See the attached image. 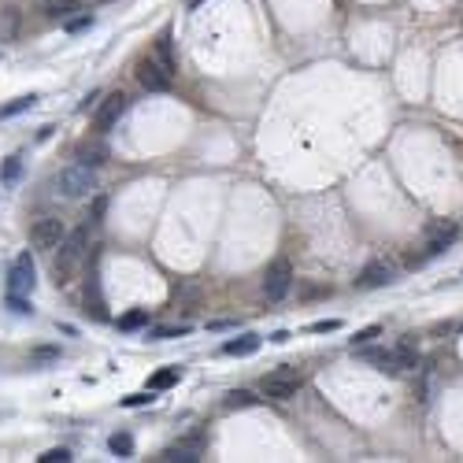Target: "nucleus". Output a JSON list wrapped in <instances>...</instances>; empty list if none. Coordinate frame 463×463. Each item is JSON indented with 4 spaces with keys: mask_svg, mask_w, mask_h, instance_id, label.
Instances as JSON below:
<instances>
[{
    "mask_svg": "<svg viewBox=\"0 0 463 463\" xmlns=\"http://www.w3.org/2000/svg\"><path fill=\"white\" fill-rule=\"evenodd\" d=\"M390 282H396V263H390V260H371L360 271V278H356L360 289H382Z\"/></svg>",
    "mask_w": 463,
    "mask_h": 463,
    "instance_id": "obj_8",
    "label": "nucleus"
},
{
    "mask_svg": "<svg viewBox=\"0 0 463 463\" xmlns=\"http://www.w3.org/2000/svg\"><path fill=\"white\" fill-rule=\"evenodd\" d=\"M300 385H304V374H300L297 367H278L271 374H263L260 393L267 396V401H289V396H297Z\"/></svg>",
    "mask_w": 463,
    "mask_h": 463,
    "instance_id": "obj_3",
    "label": "nucleus"
},
{
    "mask_svg": "<svg viewBox=\"0 0 463 463\" xmlns=\"http://www.w3.org/2000/svg\"><path fill=\"white\" fill-rule=\"evenodd\" d=\"M34 286H37L34 260H30V252H19L12 271H8V293H34Z\"/></svg>",
    "mask_w": 463,
    "mask_h": 463,
    "instance_id": "obj_7",
    "label": "nucleus"
},
{
    "mask_svg": "<svg viewBox=\"0 0 463 463\" xmlns=\"http://www.w3.org/2000/svg\"><path fill=\"white\" fill-rule=\"evenodd\" d=\"M85 311H93V319H107L104 300H101V293H96V282L85 286Z\"/></svg>",
    "mask_w": 463,
    "mask_h": 463,
    "instance_id": "obj_21",
    "label": "nucleus"
},
{
    "mask_svg": "<svg viewBox=\"0 0 463 463\" xmlns=\"http://www.w3.org/2000/svg\"><path fill=\"white\" fill-rule=\"evenodd\" d=\"M456 238H460V226H456V222H434V226L426 230V256L445 252Z\"/></svg>",
    "mask_w": 463,
    "mask_h": 463,
    "instance_id": "obj_11",
    "label": "nucleus"
},
{
    "mask_svg": "<svg viewBox=\"0 0 463 463\" xmlns=\"http://www.w3.org/2000/svg\"><path fill=\"white\" fill-rule=\"evenodd\" d=\"M152 401H156L152 390H148V393H130V396H123L126 408H145V404H152Z\"/></svg>",
    "mask_w": 463,
    "mask_h": 463,
    "instance_id": "obj_29",
    "label": "nucleus"
},
{
    "mask_svg": "<svg viewBox=\"0 0 463 463\" xmlns=\"http://www.w3.org/2000/svg\"><path fill=\"white\" fill-rule=\"evenodd\" d=\"M200 456H204V437L200 434H193L186 441H175V445H167L159 452V460H167V463H197Z\"/></svg>",
    "mask_w": 463,
    "mask_h": 463,
    "instance_id": "obj_9",
    "label": "nucleus"
},
{
    "mask_svg": "<svg viewBox=\"0 0 463 463\" xmlns=\"http://www.w3.org/2000/svg\"><path fill=\"white\" fill-rule=\"evenodd\" d=\"M182 333H189L186 322H182V326H156L148 333V341H171V338H182Z\"/></svg>",
    "mask_w": 463,
    "mask_h": 463,
    "instance_id": "obj_24",
    "label": "nucleus"
},
{
    "mask_svg": "<svg viewBox=\"0 0 463 463\" xmlns=\"http://www.w3.org/2000/svg\"><path fill=\"white\" fill-rule=\"evenodd\" d=\"M19 26H23V12L19 8H4L0 12V41H15Z\"/></svg>",
    "mask_w": 463,
    "mask_h": 463,
    "instance_id": "obj_15",
    "label": "nucleus"
},
{
    "mask_svg": "<svg viewBox=\"0 0 463 463\" xmlns=\"http://www.w3.org/2000/svg\"><path fill=\"white\" fill-rule=\"evenodd\" d=\"M19 175H23V159L12 156V159L4 164V171H0V178H4V182H19Z\"/></svg>",
    "mask_w": 463,
    "mask_h": 463,
    "instance_id": "obj_26",
    "label": "nucleus"
},
{
    "mask_svg": "<svg viewBox=\"0 0 463 463\" xmlns=\"http://www.w3.org/2000/svg\"><path fill=\"white\" fill-rule=\"evenodd\" d=\"M141 326H148V311H145V308L126 311V315L119 319V330H141Z\"/></svg>",
    "mask_w": 463,
    "mask_h": 463,
    "instance_id": "obj_23",
    "label": "nucleus"
},
{
    "mask_svg": "<svg viewBox=\"0 0 463 463\" xmlns=\"http://www.w3.org/2000/svg\"><path fill=\"white\" fill-rule=\"evenodd\" d=\"M197 4H204V0H193V8H197Z\"/></svg>",
    "mask_w": 463,
    "mask_h": 463,
    "instance_id": "obj_35",
    "label": "nucleus"
},
{
    "mask_svg": "<svg viewBox=\"0 0 463 463\" xmlns=\"http://www.w3.org/2000/svg\"><path fill=\"white\" fill-rule=\"evenodd\" d=\"M256 349H260V338H256V333H245V338H234V341L222 344L226 356H252Z\"/></svg>",
    "mask_w": 463,
    "mask_h": 463,
    "instance_id": "obj_16",
    "label": "nucleus"
},
{
    "mask_svg": "<svg viewBox=\"0 0 463 463\" xmlns=\"http://www.w3.org/2000/svg\"><path fill=\"white\" fill-rule=\"evenodd\" d=\"M37 460H41V463H67L71 452H67V448H49V452H41Z\"/></svg>",
    "mask_w": 463,
    "mask_h": 463,
    "instance_id": "obj_30",
    "label": "nucleus"
},
{
    "mask_svg": "<svg viewBox=\"0 0 463 463\" xmlns=\"http://www.w3.org/2000/svg\"><path fill=\"white\" fill-rule=\"evenodd\" d=\"M137 82L145 85L148 93H164L167 85H171V74L159 67V63L152 60V56H145L141 63H137Z\"/></svg>",
    "mask_w": 463,
    "mask_h": 463,
    "instance_id": "obj_10",
    "label": "nucleus"
},
{
    "mask_svg": "<svg viewBox=\"0 0 463 463\" xmlns=\"http://www.w3.org/2000/svg\"><path fill=\"white\" fill-rule=\"evenodd\" d=\"M56 356H60L56 349H37L34 352V363H49V360H56Z\"/></svg>",
    "mask_w": 463,
    "mask_h": 463,
    "instance_id": "obj_34",
    "label": "nucleus"
},
{
    "mask_svg": "<svg viewBox=\"0 0 463 463\" xmlns=\"http://www.w3.org/2000/svg\"><path fill=\"white\" fill-rule=\"evenodd\" d=\"M107 448H112L115 456H134V437L130 434H112L107 437Z\"/></svg>",
    "mask_w": 463,
    "mask_h": 463,
    "instance_id": "obj_22",
    "label": "nucleus"
},
{
    "mask_svg": "<svg viewBox=\"0 0 463 463\" xmlns=\"http://www.w3.org/2000/svg\"><path fill=\"white\" fill-rule=\"evenodd\" d=\"M393 371L401 374V371H415L419 367V349H415V341H401V344H393Z\"/></svg>",
    "mask_w": 463,
    "mask_h": 463,
    "instance_id": "obj_13",
    "label": "nucleus"
},
{
    "mask_svg": "<svg viewBox=\"0 0 463 463\" xmlns=\"http://www.w3.org/2000/svg\"><path fill=\"white\" fill-rule=\"evenodd\" d=\"M85 252H89V226L67 230V238L52 249V278H56V286L74 282V274H78Z\"/></svg>",
    "mask_w": 463,
    "mask_h": 463,
    "instance_id": "obj_1",
    "label": "nucleus"
},
{
    "mask_svg": "<svg viewBox=\"0 0 463 463\" xmlns=\"http://www.w3.org/2000/svg\"><path fill=\"white\" fill-rule=\"evenodd\" d=\"M49 19H71L74 12H82V0H45V8H41Z\"/></svg>",
    "mask_w": 463,
    "mask_h": 463,
    "instance_id": "obj_17",
    "label": "nucleus"
},
{
    "mask_svg": "<svg viewBox=\"0 0 463 463\" xmlns=\"http://www.w3.org/2000/svg\"><path fill=\"white\" fill-rule=\"evenodd\" d=\"M56 193L63 200H85L96 193V167L85 164H71L56 175Z\"/></svg>",
    "mask_w": 463,
    "mask_h": 463,
    "instance_id": "obj_2",
    "label": "nucleus"
},
{
    "mask_svg": "<svg viewBox=\"0 0 463 463\" xmlns=\"http://www.w3.org/2000/svg\"><path fill=\"white\" fill-rule=\"evenodd\" d=\"M104 159H107V145H104V141H82V145H78V164L101 167Z\"/></svg>",
    "mask_w": 463,
    "mask_h": 463,
    "instance_id": "obj_14",
    "label": "nucleus"
},
{
    "mask_svg": "<svg viewBox=\"0 0 463 463\" xmlns=\"http://www.w3.org/2000/svg\"><path fill=\"white\" fill-rule=\"evenodd\" d=\"M378 333H382L378 326H367V330H360L356 338H352V349H356V344H371L374 338H378Z\"/></svg>",
    "mask_w": 463,
    "mask_h": 463,
    "instance_id": "obj_32",
    "label": "nucleus"
},
{
    "mask_svg": "<svg viewBox=\"0 0 463 463\" xmlns=\"http://www.w3.org/2000/svg\"><path fill=\"white\" fill-rule=\"evenodd\" d=\"M126 107H130V96L123 89L119 93H107L101 104H96V134H107L112 126H119V119L126 115Z\"/></svg>",
    "mask_w": 463,
    "mask_h": 463,
    "instance_id": "obj_6",
    "label": "nucleus"
},
{
    "mask_svg": "<svg viewBox=\"0 0 463 463\" xmlns=\"http://www.w3.org/2000/svg\"><path fill=\"white\" fill-rule=\"evenodd\" d=\"M63 238H67V226H63V219H56V215H41V219L30 222V245L41 252H52Z\"/></svg>",
    "mask_w": 463,
    "mask_h": 463,
    "instance_id": "obj_5",
    "label": "nucleus"
},
{
    "mask_svg": "<svg viewBox=\"0 0 463 463\" xmlns=\"http://www.w3.org/2000/svg\"><path fill=\"white\" fill-rule=\"evenodd\" d=\"M104 208H107V200H104V197H96V193H93V208H89V222H93V226L104 219Z\"/></svg>",
    "mask_w": 463,
    "mask_h": 463,
    "instance_id": "obj_31",
    "label": "nucleus"
},
{
    "mask_svg": "<svg viewBox=\"0 0 463 463\" xmlns=\"http://www.w3.org/2000/svg\"><path fill=\"white\" fill-rule=\"evenodd\" d=\"M8 308H12L15 315H30V311H34L30 300H23V293H8Z\"/></svg>",
    "mask_w": 463,
    "mask_h": 463,
    "instance_id": "obj_28",
    "label": "nucleus"
},
{
    "mask_svg": "<svg viewBox=\"0 0 463 463\" xmlns=\"http://www.w3.org/2000/svg\"><path fill=\"white\" fill-rule=\"evenodd\" d=\"M182 378V371L178 367H164V371H156L152 378H148V390H171Z\"/></svg>",
    "mask_w": 463,
    "mask_h": 463,
    "instance_id": "obj_20",
    "label": "nucleus"
},
{
    "mask_svg": "<svg viewBox=\"0 0 463 463\" xmlns=\"http://www.w3.org/2000/svg\"><path fill=\"white\" fill-rule=\"evenodd\" d=\"M148 56H152V60L159 63V67H164V71L171 74V78H175V74H178V56H175V41H171V34H167V30H164V34H159V37L152 41V52H148Z\"/></svg>",
    "mask_w": 463,
    "mask_h": 463,
    "instance_id": "obj_12",
    "label": "nucleus"
},
{
    "mask_svg": "<svg viewBox=\"0 0 463 463\" xmlns=\"http://www.w3.org/2000/svg\"><path fill=\"white\" fill-rule=\"evenodd\" d=\"M338 326H341L338 319H319V322H311L308 330H311V333H330V330H338Z\"/></svg>",
    "mask_w": 463,
    "mask_h": 463,
    "instance_id": "obj_33",
    "label": "nucleus"
},
{
    "mask_svg": "<svg viewBox=\"0 0 463 463\" xmlns=\"http://www.w3.org/2000/svg\"><path fill=\"white\" fill-rule=\"evenodd\" d=\"M37 104V96L34 93H26V96H15L12 104H0V119H12V115H23V112H30V107Z\"/></svg>",
    "mask_w": 463,
    "mask_h": 463,
    "instance_id": "obj_19",
    "label": "nucleus"
},
{
    "mask_svg": "<svg viewBox=\"0 0 463 463\" xmlns=\"http://www.w3.org/2000/svg\"><path fill=\"white\" fill-rule=\"evenodd\" d=\"M289 289H293V263H289V260H274L263 271V297H267V304L286 300Z\"/></svg>",
    "mask_w": 463,
    "mask_h": 463,
    "instance_id": "obj_4",
    "label": "nucleus"
},
{
    "mask_svg": "<svg viewBox=\"0 0 463 463\" xmlns=\"http://www.w3.org/2000/svg\"><path fill=\"white\" fill-rule=\"evenodd\" d=\"M89 26H93V15H78V19H67V23H63L67 34H82V30H89Z\"/></svg>",
    "mask_w": 463,
    "mask_h": 463,
    "instance_id": "obj_27",
    "label": "nucleus"
},
{
    "mask_svg": "<svg viewBox=\"0 0 463 463\" xmlns=\"http://www.w3.org/2000/svg\"><path fill=\"white\" fill-rule=\"evenodd\" d=\"M360 356L367 360V363H374L378 371H385V374H396V371H393V352H390V349H363Z\"/></svg>",
    "mask_w": 463,
    "mask_h": 463,
    "instance_id": "obj_18",
    "label": "nucleus"
},
{
    "mask_svg": "<svg viewBox=\"0 0 463 463\" xmlns=\"http://www.w3.org/2000/svg\"><path fill=\"white\" fill-rule=\"evenodd\" d=\"M252 404H260V396H252V393H245V390L226 396V408H252Z\"/></svg>",
    "mask_w": 463,
    "mask_h": 463,
    "instance_id": "obj_25",
    "label": "nucleus"
}]
</instances>
